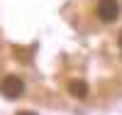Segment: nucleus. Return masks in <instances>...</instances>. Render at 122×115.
<instances>
[{"label": "nucleus", "mask_w": 122, "mask_h": 115, "mask_svg": "<svg viewBox=\"0 0 122 115\" xmlns=\"http://www.w3.org/2000/svg\"><path fill=\"white\" fill-rule=\"evenodd\" d=\"M98 17L103 22H112V20L120 17V5L117 0H100L98 3Z\"/></svg>", "instance_id": "obj_1"}, {"label": "nucleus", "mask_w": 122, "mask_h": 115, "mask_svg": "<svg viewBox=\"0 0 122 115\" xmlns=\"http://www.w3.org/2000/svg\"><path fill=\"white\" fill-rule=\"evenodd\" d=\"M68 91H71V96H76V98H86V96H88L86 81H71V83H68Z\"/></svg>", "instance_id": "obj_3"}, {"label": "nucleus", "mask_w": 122, "mask_h": 115, "mask_svg": "<svg viewBox=\"0 0 122 115\" xmlns=\"http://www.w3.org/2000/svg\"><path fill=\"white\" fill-rule=\"evenodd\" d=\"M17 115H37V113H29V110H20Z\"/></svg>", "instance_id": "obj_4"}, {"label": "nucleus", "mask_w": 122, "mask_h": 115, "mask_svg": "<svg viewBox=\"0 0 122 115\" xmlns=\"http://www.w3.org/2000/svg\"><path fill=\"white\" fill-rule=\"evenodd\" d=\"M0 88H3V93L7 98H20L25 93V83L20 81L17 76H5L3 83H0Z\"/></svg>", "instance_id": "obj_2"}, {"label": "nucleus", "mask_w": 122, "mask_h": 115, "mask_svg": "<svg viewBox=\"0 0 122 115\" xmlns=\"http://www.w3.org/2000/svg\"><path fill=\"white\" fill-rule=\"evenodd\" d=\"M120 49H122V34H120Z\"/></svg>", "instance_id": "obj_5"}]
</instances>
